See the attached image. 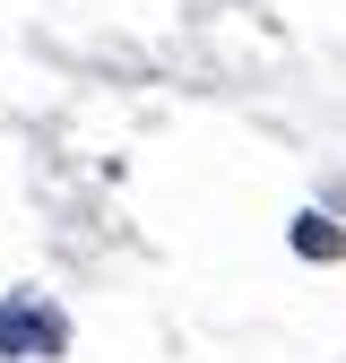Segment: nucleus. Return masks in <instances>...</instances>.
I'll return each instance as SVG.
<instances>
[{"mask_svg":"<svg viewBox=\"0 0 346 363\" xmlns=\"http://www.w3.org/2000/svg\"><path fill=\"white\" fill-rule=\"evenodd\" d=\"M286 242H294V259H346V234H337V216H320V208H303Z\"/></svg>","mask_w":346,"mask_h":363,"instance_id":"2","label":"nucleus"},{"mask_svg":"<svg viewBox=\"0 0 346 363\" xmlns=\"http://www.w3.org/2000/svg\"><path fill=\"white\" fill-rule=\"evenodd\" d=\"M69 354V311L35 286L0 294V363H61Z\"/></svg>","mask_w":346,"mask_h":363,"instance_id":"1","label":"nucleus"}]
</instances>
